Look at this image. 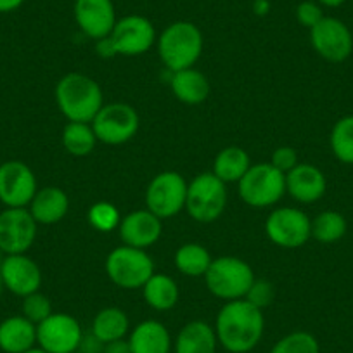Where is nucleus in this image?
<instances>
[{"label":"nucleus","instance_id":"a211bd4d","mask_svg":"<svg viewBox=\"0 0 353 353\" xmlns=\"http://www.w3.org/2000/svg\"><path fill=\"white\" fill-rule=\"evenodd\" d=\"M118 232L125 246L148 250L161 237L163 223L161 219L149 210H137L121 219Z\"/></svg>","mask_w":353,"mask_h":353},{"label":"nucleus","instance_id":"0eeeda50","mask_svg":"<svg viewBox=\"0 0 353 353\" xmlns=\"http://www.w3.org/2000/svg\"><path fill=\"white\" fill-rule=\"evenodd\" d=\"M227 206V184L213 172L199 173L188 185L185 210L199 223H212L222 216Z\"/></svg>","mask_w":353,"mask_h":353},{"label":"nucleus","instance_id":"2f4dec72","mask_svg":"<svg viewBox=\"0 0 353 353\" xmlns=\"http://www.w3.org/2000/svg\"><path fill=\"white\" fill-rule=\"evenodd\" d=\"M270 353H321V345L312 332L294 331L281 338Z\"/></svg>","mask_w":353,"mask_h":353},{"label":"nucleus","instance_id":"f3484780","mask_svg":"<svg viewBox=\"0 0 353 353\" xmlns=\"http://www.w3.org/2000/svg\"><path fill=\"white\" fill-rule=\"evenodd\" d=\"M74 21L92 40H103L117 25L113 0H74Z\"/></svg>","mask_w":353,"mask_h":353},{"label":"nucleus","instance_id":"c85d7f7f","mask_svg":"<svg viewBox=\"0 0 353 353\" xmlns=\"http://www.w3.org/2000/svg\"><path fill=\"white\" fill-rule=\"evenodd\" d=\"M64 149L73 156H87L96 149L97 137L90 123H80V121H70L63 128L61 135Z\"/></svg>","mask_w":353,"mask_h":353},{"label":"nucleus","instance_id":"6ab92c4d","mask_svg":"<svg viewBox=\"0 0 353 353\" xmlns=\"http://www.w3.org/2000/svg\"><path fill=\"white\" fill-rule=\"evenodd\" d=\"M327 181L321 168L310 163H298L286 175V192L298 203L310 205L325 194Z\"/></svg>","mask_w":353,"mask_h":353},{"label":"nucleus","instance_id":"c756f323","mask_svg":"<svg viewBox=\"0 0 353 353\" xmlns=\"http://www.w3.org/2000/svg\"><path fill=\"white\" fill-rule=\"evenodd\" d=\"M348 230L346 219L339 212L327 210L322 212L312 220V237L322 244H332L343 239Z\"/></svg>","mask_w":353,"mask_h":353},{"label":"nucleus","instance_id":"dca6fc26","mask_svg":"<svg viewBox=\"0 0 353 353\" xmlns=\"http://www.w3.org/2000/svg\"><path fill=\"white\" fill-rule=\"evenodd\" d=\"M0 276L6 290L21 298L37 293L42 286V270L26 253L6 254L0 260Z\"/></svg>","mask_w":353,"mask_h":353},{"label":"nucleus","instance_id":"e433bc0d","mask_svg":"<svg viewBox=\"0 0 353 353\" xmlns=\"http://www.w3.org/2000/svg\"><path fill=\"white\" fill-rule=\"evenodd\" d=\"M324 18L322 14L321 6L312 2V0H307V2H301L300 6L296 8V19L300 25H303L305 28H314L321 19Z\"/></svg>","mask_w":353,"mask_h":353},{"label":"nucleus","instance_id":"9d476101","mask_svg":"<svg viewBox=\"0 0 353 353\" xmlns=\"http://www.w3.org/2000/svg\"><path fill=\"white\" fill-rule=\"evenodd\" d=\"M90 125L97 141L110 145H120L137 135L141 118L130 104L111 103L101 108Z\"/></svg>","mask_w":353,"mask_h":353},{"label":"nucleus","instance_id":"bb28decb","mask_svg":"<svg viewBox=\"0 0 353 353\" xmlns=\"http://www.w3.org/2000/svg\"><path fill=\"white\" fill-rule=\"evenodd\" d=\"M250 166L251 159L248 152L237 145H229L216 154L215 161H213V173L225 184H230V182L237 184L244 176V173L250 170Z\"/></svg>","mask_w":353,"mask_h":353},{"label":"nucleus","instance_id":"cd10ccee","mask_svg":"<svg viewBox=\"0 0 353 353\" xmlns=\"http://www.w3.org/2000/svg\"><path fill=\"white\" fill-rule=\"evenodd\" d=\"M212 261L210 251L198 243L182 244L175 253V267L188 277H205Z\"/></svg>","mask_w":353,"mask_h":353},{"label":"nucleus","instance_id":"72a5a7b5","mask_svg":"<svg viewBox=\"0 0 353 353\" xmlns=\"http://www.w3.org/2000/svg\"><path fill=\"white\" fill-rule=\"evenodd\" d=\"M21 310H23V315H25V317L28 319L30 322H33L35 325H39L40 322H43L49 315L54 314L50 300L46 296V294L40 293V291L23 298Z\"/></svg>","mask_w":353,"mask_h":353},{"label":"nucleus","instance_id":"aec40b11","mask_svg":"<svg viewBox=\"0 0 353 353\" xmlns=\"http://www.w3.org/2000/svg\"><path fill=\"white\" fill-rule=\"evenodd\" d=\"M28 210L39 225H54L66 216L70 210V198L63 189L50 185L37 191Z\"/></svg>","mask_w":353,"mask_h":353},{"label":"nucleus","instance_id":"a19ab883","mask_svg":"<svg viewBox=\"0 0 353 353\" xmlns=\"http://www.w3.org/2000/svg\"><path fill=\"white\" fill-rule=\"evenodd\" d=\"M346 0H319V4L325 6V8H339L345 4Z\"/></svg>","mask_w":353,"mask_h":353},{"label":"nucleus","instance_id":"f8f14e48","mask_svg":"<svg viewBox=\"0 0 353 353\" xmlns=\"http://www.w3.org/2000/svg\"><path fill=\"white\" fill-rule=\"evenodd\" d=\"M83 341L81 325L73 315L54 312L37 325V343L49 353H74Z\"/></svg>","mask_w":353,"mask_h":353},{"label":"nucleus","instance_id":"79ce46f5","mask_svg":"<svg viewBox=\"0 0 353 353\" xmlns=\"http://www.w3.org/2000/svg\"><path fill=\"white\" fill-rule=\"evenodd\" d=\"M25 353H49V352H46V350L40 348V346H33V348H30L28 352H25Z\"/></svg>","mask_w":353,"mask_h":353},{"label":"nucleus","instance_id":"4be33fe9","mask_svg":"<svg viewBox=\"0 0 353 353\" xmlns=\"http://www.w3.org/2000/svg\"><path fill=\"white\" fill-rule=\"evenodd\" d=\"M170 87H172L173 96L189 106H198V104L205 103L210 96L208 78L196 68H188V70L172 73Z\"/></svg>","mask_w":353,"mask_h":353},{"label":"nucleus","instance_id":"20e7f679","mask_svg":"<svg viewBox=\"0 0 353 353\" xmlns=\"http://www.w3.org/2000/svg\"><path fill=\"white\" fill-rule=\"evenodd\" d=\"M203 40L201 30L189 21H176L166 26L158 39V54L172 73L192 68L201 57Z\"/></svg>","mask_w":353,"mask_h":353},{"label":"nucleus","instance_id":"7ed1b4c3","mask_svg":"<svg viewBox=\"0 0 353 353\" xmlns=\"http://www.w3.org/2000/svg\"><path fill=\"white\" fill-rule=\"evenodd\" d=\"M156 42V30L144 16H125L118 19L113 32L97 40V54L104 59L117 56H142Z\"/></svg>","mask_w":353,"mask_h":353},{"label":"nucleus","instance_id":"58836bf2","mask_svg":"<svg viewBox=\"0 0 353 353\" xmlns=\"http://www.w3.org/2000/svg\"><path fill=\"white\" fill-rule=\"evenodd\" d=\"M25 0H0V12H12L23 6Z\"/></svg>","mask_w":353,"mask_h":353},{"label":"nucleus","instance_id":"c9c22d12","mask_svg":"<svg viewBox=\"0 0 353 353\" xmlns=\"http://www.w3.org/2000/svg\"><path fill=\"white\" fill-rule=\"evenodd\" d=\"M298 163H300L298 161V152L293 148H290V145L277 148L272 152V158H270V165L279 170V172H283L284 175H288Z\"/></svg>","mask_w":353,"mask_h":353},{"label":"nucleus","instance_id":"5701e85b","mask_svg":"<svg viewBox=\"0 0 353 353\" xmlns=\"http://www.w3.org/2000/svg\"><path fill=\"white\" fill-rule=\"evenodd\" d=\"M128 345L132 353H170L172 336L161 322L144 321L130 332Z\"/></svg>","mask_w":353,"mask_h":353},{"label":"nucleus","instance_id":"ea45409f","mask_svg":"<svg viewBox=\"0 0 353 353\" xmlns=\"http://www.w3.org/2000/svg\"><path fill=\"white\" fill-rule=\"evenodd\" d=\"M254 11H256L258 14H265V12L269 11V2H267V0H256V2H254Z\"/></svg>","mask_w":353,"mask_h":353},{"label":"nucleus","instance_id":"ddd939ff","mask_svg":"<svg viewBox=\"0 0 353 353\" xmlns=\"http://www.w3.org/2000/svg\"><path fill=\"white\" fill-rule=\"evenodd\" d=\"M37 191V176L26 163L11 159L0 165V203L6 208H26Z\"/></svg>","mask_w":353,"mask_h":353},{"label":"nucleus","instance_id":"f03ea898","mask_svg":"<svg viewBox=\"0 0 353 353\" xmlns=\"http://www.w3.org/2000/svg\"><path fill=\"white\" fill-rule=\"evenodd\" d=\"M56 103L70 121L92 123L104 106V97L94 78L83 73H68L56 85Z\"/></svg>","mask_w":353,"mask_h":353},{"label":"nucleus","instance_id":"4468645a","mask_svg":"<svg viewBox=\"0 0 353 353\" xmlns=\"http://www.w3.org/2000/svg\"><path fill=\"white\" fill-rule=\"evenodd\" d=\"M39 223L28 208H6L0 212V251L23 254L33 246Z\"/></svg>","mask_w":353,"mask_h":353},{"label":"nucleus","instance_id":"9b49d317","mask_svg":"<svg viewBox=\"0 0 353 353\" xmlns=\"http://www.w3.org/2000/svg\"><path fill=\"white\" fill-rule=\"evenodd\" d=\"M265 234L279 248L296 250L312 237V220L301 210L284 206L270 213L265 222Z\"/></svg>","mask_w":353,"mask_h":353},{"label":"nucleus","instance_id":"473e14b6","mask_svg":"<svg viewBox=\"0 0 353 353\" xmlns=\"http://www.w3.org/2000/svg\"><path fill=\"white\" fill-rule=\"evenodd\" d=\"M88 223L99 232H111V230L118 229L121 222L120 212L113 203L99 201L96 205L90 206L87 213Z\"/></svg>","mask_w":353,"mask_h":353},{"label":"nucleus","instance_id":"2eb2a0df","mask_svg":"<svg viewBox=\"0 0 353 353\" xmlns=\"http://www.w3.org/2000/svg\"><path fill=\"white\" fill-rule=\"evenodd\" d=\"M310 42L315 52L329 63H343L353 52V37L348 26L336 18H322L310 28Z\"/></svg>","mask_w":353,"mask_h":353},{"label":"nucleus","instance_id":"7c9ffc66","mask_svg":"<svg viewBox=\"0 0 353 353\" xmlns=\"http://www.w3.org/2000/svg\"><path fill=\"white\" fill-rule=\"evenodd\" d=\"M332 154L345 165H353V114L343 117L331 130Z\"/></svg>","mask_w":353,"mask_h":353},{"label":"nucleus","instance_id":"6e6552de","mask_svg":"<svg viewBox=\"0 0 353 353\" xmlns=\"http://www.w3.org/2000/svg\"><path fill=\"white\" fill-rule=\"evenodd\" d=\"M106 274L111 283L121 290H142L154 274V261L145 250L123 244L108 254Z\"/></svg>","mask_w":353,"mask_h":353},{"label":"nucleus","instance_id":"1a4fd4ad","mask_svg":"<svg viewBox=\"0 0 353 353\" xmlns=\"http://www.w3.org/2000/svg\"><path fill=\"white\" fill-rule=\"evenodd\" d=\"M188 182L176 172H161L149 182L145 206L159 219H172L185 208Z\"/></svg>","mask_w":353,"mask_h":353},{"label":"nucleus","instance_id":"393cba45","mask_svg":"<svg viewBox=\"0 0 353 353\" xmlns=\"http://www.w3.org/2000/svg\"><path fill=\"white\" fill-rule=\"evenodd\" d=\"M142 296L145 303L158 312H168L179 301V286L175 281L165 274H152L148 283L142 286Z\"/></svg>","mask_w":353,"mask_h":353},{"label":"nucleus","instance_id":"4c0bfd02","mask_svg":"<svg viewBox=\"0 0 353 353\" xmlns=\"http://www.w3.org/2000/svg\"><path fill=\"white\" fill-rule=\"evenodd\" d=\"M103 353H132L128 339H117V341L106 343L103 348Z\"/></svg>","mask_w":353,"mask_h":353},{"label":"nucleus","instance_id":"37998d69","mask_svg":"<svg viewBox=\"0 0 353 353\" xmlns=\"http://www.w3.org/2000/svg\"><path fill=\"white\" fill-rule=\"evenodd\" d=\"M2 260V258H0ZM2 288H4V284H2V276H0V293H2Z\"/></svg>","mask_w":353,"mask_h":353},{"label":"nucleus","instance_id":"f704fd0d","mask_svg":"<svg viewBox=\"0 0 353 353\" xmlns=\"http://www.w3.org/2000/svg\"><path fill=\"white\" fill-rule=\"evenodd\" d=\"M274 298H276V288H274V284L267 279H256V277H254L253 284H251V288L248 290L244 300H246L248 303L253 305V307L263 310V308H267L269 305H272Z\"/></svg>","mask_w":353,"mask_h":353},{"label":"nucleus","instance_id":"b1692460","mask_svg":"<svg viewBox=\"0 0 353 353\" xmlns=\"http://www.w3.org/2000/svg\"><path fill=\"white\" fill-rule=\"evenodd\" d=\"M219 338L215 327L203 321L188 322L175 341V353H216Z\"/></svg>","mask_w":353,"mask_h":353},{"label":"nucleus","instance_id":"f257e3e1","mask_svg":"<svg viewBox=\"0 0 353 353\" xmlns=\"http://www.w3.org/2000/svg\"><path fill=\"white\" fill-rule=\"evenodd\" d=\"M265 331L263 312L246 300L227 301L215 322L219 345L230 353H248L261 341Z\"/></svg>","mask_w":353,"mask_h":353},{"label":"nucleus","instance_id":"a878e982","mask_svg":"<svg viewBox=\"0 0 353 353\" xmlns=\"http://www.w3.org/2000/svg\"><path fill=\"white\" fill-rule=\"evenodd\" d=\"M130 329V321L128 315L121 308L108 307L103 308L99 314L94 317L92 322V334L99 339L103 345L117 339H123Z\"/></svg>","mask_w":353,"mask_h":353},{"label":"nucleus","instance_id":"412c9836","mask_svg":"<svg viewBox=\"0 0 353 353\" xmlns=\"http://www.w3.org/2000/svg\"><path fill=\"white\" fill-rule=\"evenodd\" d=\"M37 345V325L25 315H12L0 322V350L25 353Z\"/></svg>","mask_w":353,"mask_h":353},{"label":"nucleus","instance_id":"423d86ee","mask_svg":"<svg viewBox=\"0 0 353 353\" xmlns=\"http://www.w3.org/2000/svg\"><path fill=\"white\" fill-rule=\"evenodd\" d=\"M239 196L251 208H269L286 194V175L270 163L251 165L237 182Z\"/></svg>","mask_w":353,"mask_h":353},{"label":"nucleus","instance_id":"39448f33","mask_svg":"<svg viewBox=\"0 0 353 353\" xmlns=\"http://www.w3.org/2000/svg\"><path fill=\"white\" fill-rule=\"evenodd\" d=\"M206 288L213 296L225 301L243 300L254 281L253 269L237 256L215 258L205 274Z\"/></svg>","mask_w":353,"mask_h":353}]
</instances>
